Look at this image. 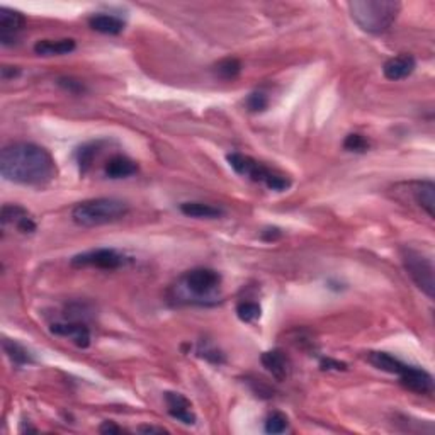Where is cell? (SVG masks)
Here are the masks:
<instances>
[{
  "instance_id": "obj_18",
  "label": "cell",
  "mask_w": 435,
  "mask_h": 435,
  "mask_svg": "<svg viewBox=\"0 0 435 435\" xmlns=\"http://www.w3.org/2000/svg\"><path fill=\"white\" fill-rule=\"evenodd\" d=\"M365 359H367L369 364L374 365L376 369H379L383 372H390V374L398 376L401 372V369L405 367V363H401L400 359H396V357L387 352H379V350L367 352Z\"/></svg>"
},
{
  "instance_id": "obj_20",
  "label": "cell",
  "mask_w": 435,
  "mask_h": 435,
  "mask_svg": "<svg viewBox=\"0 0 435 435\" xmlns=\"http://www.w3.org/2000/svg\"><path fill=\"white\" fill-rule=\"evenodd\" d=\"M2 347H3L6 356L9 357V359L12 361V364L17 365V367L34 364V357H32V354L29 352L24 345H21L19 342H16V340H10L6 337L2 340Z\"/></svg>"
},
{
  "instance_id": "obj_6",
  "label": "cell",
  "mask_w": 435,
  "mask_h": 435,
  "mask_svg": "<svg viewBox=\"0 0 435 435\" xmlns=\"http://www.w3.org/2000/svg\"><path fill=\"white\" fill-rule=\"evenodd\" d=\"M126 264V257L114 248H97V250L83 252L72 259L75 267H96V269L114 270Z\"/></svg>"
},
{
  "instance_id": "obj_29",
  "label": "cell",
  "mask_w": 435,
  "mask_h": 435,
  "mask_svg": "<svg viewBox=\"0 0 435 435\" xmlns=\"http://www.w3.org/2000/svg\"><path fill=\"white\" fill-rule=\"evenodd\" d=\"M197 354H199L201 357H204L208 363H213L218 365L225 363V356H223L218 349H214V347H199Z\"/></svg>"
},
{
  "instance_id": "obj_2",
  "label": "cell",
  "mask_w": 435,
  "mask_h": 435,
  "mask_svg": "<svg viewBox=\"0 0 435 435\" xmlns=\"http://www.w3.org/2000/svg\"><path fill=\"white\" fill-rule=\"evenodd\" d=\"M350 17L361 29L371 34H383L393 26L401 10L393 0H354L349 2Z\"/></svg>"
},
{
  "instance_id": "obj_23",
  "label": "cell",
  "mask_w": 435,
  "mask_h": 435,
  "mask_svg": "<svg viewBox=\"0 0 435 435\" xmlns=\"http://www.w3.org/2000/svg\"><path fill=\"white\" fill-rule=\"evenodd\" d=\"M31 216V214L28 213V210H24L23 206H17V204H3L2 208V225L7 226V225H19L21 221H23L24 218Z\"/></svg>"
},
{
  "instance_id": "obj_26",
  "label": "cell",
  "mask_w": 435,
  "mask_h": 435,
  "mask_svg": "<svg viewBox=\"0 0 435 435\" xmlns=\"http://www.w3.org/2000/svg\"><path fill=\"white\" fill-rule=\"evenodd\" d=\"M343 148L352 153H365L371 148V143H369L367 138L363 136V134L352 133L343 140Z\"/></svg>"
},
{
  "instance_id": "obj_17",
  "label": "cell",
  "mask_w": 435,
  "mask_h": 435,
  "mask_svg": "<svg viewBox=\"0 0 435 435\" xmlns=\"http://www.w3.org/2000/svg\"><path fill=\"white\" fill-rule=\"evenodd\" d=\"M90 29L101 32V34H121L124 31V21L112 14H94L89 19Z\"/></svg>"
},
{
  "instance_id": "obj_15",
  "label": "cell",
  "mask_w": 435,
  "mask_h": 435,
  "mask_svg": "<svg viewBox=\"0 0 435 435\" xmlns=\"http://www.w3.org/2000/svg\"><path fill=\"white\" fill-rule=\"evenodd\" d=\"M77 48V43L70 38L63 39H41L34 45V53L39 57H61L72 53Z\"/></svg>"
},
{
  "instance_id": "obj_32",
  "label": "cell",
  "mask_w": 435,
  "mask_h": 435,
  "mask_svg": "<svg viewBox=\"0 0 435 435\" xmlns=\"http://www.w3.org/2000/svg\"><path fill=\"white\" fill-rule=\"evenodd\" d=\"M99 432L105 434V435H114V434H123L124 430L121 427L116 425L114 422H102V425L99 427Z\"/></svg>"
},
{
  "instance_id": "obj_28",
  "label": "cell",
  "mask_w": 435,
  "mask_h": 435,
  "mask_svg": "<svg viewBox=\"0 0 435 435\" xmlns=\"http://www.w3.org/2000/svg\"><path fill=\"white\" fill-rule=\"evenodd\" d=\"M58 85L63 87V89L68 90L70 94H77V96L85 92V85H83L80 80L70 79V77H61V79H58Z\"/></svg>"
},
{
  "instance_id": "obj_11",
  "label": "cell",
  "mask_w": 435,
  "mask_h": 435,
  "mask_svg": "<svg viewBox=\"0 0 435 435\" xmlns=\"http://www.w3.org/2000/svg\"><path fill=\"white\" fill-rule=\"evenodd\" d=\"M26 17L19 10L0 7V43L3 46L14 45L16 36L24 28Z\"/></svg>"
},
{
  "instance_id": "obj_14",
  "label": "cell",
  "mask_w": 435,
  "mask_h": 435,
  "mask_svg": "<svg viewBox=\"0 0 435 435\" xmlns=\"http://www.w3.org/2000/svg\"><path fill=\"white\" fill-rule=\"evenodd\" d=\"M416 68V60L412 54H400V57L390 58L383 67V73L387 80H403L410 77Z\"/></svg>"
},
{
  "instance_id": "obj_8",
  "label": "cell",
  "mask_w": 435,
  "mask_h": 435,
  "mask_svg": "<svg viewBox=\"0 0 435 435\" xmlns=\"http://www.w3.org/2000/svg\"><path fill=\"white\" fill-rule=\"evenodd\" d=\"M400 378L401 386L407 387L408 391L416 394H429L434 393V378L430 372H427L425 369L416 367V365H408L405 364V367L401 369V372L398 374Z\"/></svg>"
},
{
  "instance_id": "obj_12",
  "label": "cell",
  "mask_w": 435,
  "mask_h": 435,
  "mask_svg": "<svg viewBox=\"0 0 435 435\" xmlns=\"http://www.w3.org/2000/svg\"><path fill=\"white\" fill-rule=\"evenodd\" d=\"M261 363L265 367V371L270 372L272 378L277 379V381H286L290 378L292 364L283 349L267 350V352L262 354Z\"/></svg>"
},
{
  "instance_id": "obj_7",
  "label": "cell",
  "mask_w": 435,
  "mask_h": 435,
  "mask_svg": "<svg viewBox=\"0 0 435 435\" xmlns=\"http://www.w3.org/2000/svg\"><path fill=\"white\" fill-rule=\"evenodd\" d=\"M184 284L194 296H208L214 290H218L219 284H221V276L214 269L199 267V269L185 272Z\"/></svg>"
},
{
  "instance_id": "obj_30",
  "label": "cell",
  "mask_w": 435,
  "mask_h": 435,
  "mask_svg": "<svg viewBox=\"0 0 435 435\" xmlns=\"http://www.w3.org/2000/svg\"><path fill=\"white\" fill-rule=\"evenodd\" d=\"M321 371H347V364L340 363V361L332 359V357H325L320 361Z\"/></svg>"
},
{
  "instance_id": "obj_27",
  "label": "cell",
  "mask_w": 435,
  "mask_h": 435,
  "mask_svg": "<svg viewBox=\"0 0 435 435\" xmlns=\"http://www.w3.org/2000/svg\"><path fill=\"white\" fill-rule=\"evenodd\" d=\"M245 105L250 112H264L269 108V97L264 92H252L245 99Z\"/></svg>"
},
{
  "instance_id": "obj_1",
  "label": "cell",
  "mask_w": 435,
  "mask_h": 435,
  "mask_svg": "<svg viewBox=\"0 0 435 435\" xmlns=\"http://www.w3.org/2000/svg\"><path fill=\"white\" fill-rule=\"evenodd\" d=\"M57 162L43 146L28 141L7 145L0 153V174L6 181L43 188L57 177Z\"/></svg>"
},
{
  "instance_id": "obj_13",
  "label": "cell",
  "mask_w": 435,
  "mask_h": 435,
  "mask_svg": "<svg viewBox=\"0 0 435 435\" xmlns=\"http://www.w3.org/2000/svg\"><path fill=\"white\" fill-rule=\"evenodd\" d=\"M165 403L167 412H169L172 418L185 423V425H194L196 423V413L192 410V403L184 394L175 393V391H167Z\"/></svg>"
},
{
  "instance_id": "obj_21",
  "label": "cell",
  "mask_w": 435,
  "mask_h": 435,
  "mask_svg": "<svg viewBox=\"0 0 435 435\" xmlns=\"http://www.w3.org/2000/svg\"><path fill=\"white\" fill-rule=\"evenodd\" d=\"M182 214L189 218H197V219H216L223 216V210H219L216 206H211L206 203H182L181 204Z\"/></svg>"
},
{
  "instance_id": "obj_4",
  "label": "cell",
  "mask_w": 435,
  "mask_h": 435,
  "mask_svg": "<svg viewBox=\"0 0 435 435\" xmlns=\"http://www.w3.org/2000/svg\"><path fill=\"white\" fill-rule=\"evenodd\" d=\"M226 162L230 163V167H232L236 174L248 177L254 182H261V184H264L267 189H270V191L283 192L291 188L290 179L267 169V167L262 165L261 162L254 160L252 156L243 155V153H228V155H226Z\"/></svg>"
},
{
  "instance_id": "obj_24",
  "label": "cell",
  "mask_w": 435,
  "mask_h": 435,
  "mask_svg": "<svg viewBox=\"0 0 435 435\" xmlns=\"http://www.w3.org/2000/svg\"><path fill=\"white\" fill-rule=\"evenodd\" d=\"M261 314H262L261 305L255 301H242V303H239V306H236V316H239L242 321H245V323H252V321L259 320Z\"/></svg>"
},
{
  "instance_id": "obj_5",
  "label": "cell",
  "mask_w": 435,
  "mask_h": 435,
  "mask_svg": "<svg viewBox=\"0 0 435 435\" xmlns=\"http://www.w3.org/2000/svg\"><path fill=\"white\" fill-rule=\"evenodd\" d=\"M401 262L405 270L415 286L418 287L427 298L434 299L435 294V279H434V262L432 259L423 255L422 252L413 250V248H401Z\"/></svg>"
},
{
  "instance_id": "obj_33",
  "label": "cell",
  "mask_w": 435,
  "mask_h": 435,
  "mask_svg": "<svg viewBox=\"0 0 435 435\" xmlns=\"http://www.w3.org/2000/svg\"><path fill=\"white\" fill-rule=\"evenodd\" d=\"M252 390H254V393L257 394V396H262V398L272 396V390H270L269 386H265L262 381H254V385H252Z\"/></svg>"
},
{
  "instance_id": "obj_19",
  "label": "cell",
  "mask_w": 435,
  "mask_h": 435,
  "mask_svg": "<svg viewBox=\"0 0 435 435\" xmlns=\"http://www.w3.org/2000/svg\"><path fill=\"white\" fill-rule=\"evenodd\" d=\"M102 145L104 141L97 140V141H89V143H83L82 146H79V150L75 152V159H77V165H79L80 174H87L90 167H92L94 160L97 159V155L101 153Z\"/></svg>"
},
{
  "instance_id": "obj_16",
  "label": "cell",
  "mask_w": 435,
  "mask_h": 435,
  "mask_svg": "<svg viewBox=\"0 0 435 435\" xmlns=\"http://www.w3.org/2000/svg\"><path fill=\"white\" fill-rule=\"evenodd\" d=\"M104 172L109 179H126L136 174L138 163L124 155H114L108 160Z\"/></svg>"
},
{
  "instance_id": "obj_35",
  "label": "cell",
  "mask_w": 435,
  "mask_h": 435,
  "mask_svg": "<svg viewBox=\"0 0 435 435\" xmlns=\"http://www.w3.org/2000/svg\"><path fill=\"white\" fill-rule=\"evenodd\" d=\"M138 432L141 434H167L163 427H153V425H141L138 427Z\"/></svg>"
},
{
  "instance_id": "obj_25",
  "label": "cell",
  "mask_w": 435,
  "mask_h": 435,
  "mask_svg": "<svg viewBox=\"0 0 435 435\" xmlns=\"http://www.w3.org/2000/svg\"><path fill=\"white\" fill-rule=\"evenodd\" d=\"M287 427H290V420H287V416L281 412H274L267 416L264 429L267 434H283V432H286Z\"/></svg>"
},
{
  "instance_id": "obj_22",
  "label": "cell",
  "mask_w": 435,
  "mask_h": 435,
  "mask_svg": "<svg viewBox=\"0 0 435 435\" xmlns=\"http://www.w3.org/2000/svg\"><path fill=\"white\" fill-rule=\"evenodd\" d=\"M213 72L221 80H235L242 73V61L239 58H223L214 65Z\"/></svg>"
},
{
  "instance_id": "obj_31",
  "label": "cell",
  "mask_w": 435,
  "mask_h": 435,
  "mask_svg": "<svg viewBox=\"0 0 435 435\" xmlns=\"http://www.w3.org/2000/svg\"><path fill=\"white\" fill-rule=\"evenodd\" d=\"M19 75H21L19 67H12V65H2V68H0V77H2V80H12Z\"/></svg>"
},
{
  "instance_id": "obj_3",
  "label": "cell",
  "mask_w": 435,
  "mask_h": 435,
  "mask_svg": "<svg viewBox=\"0 0 435 435\" xmlns=\"http://www.w3.org/2000/svg\"><path fill=\"white\" fill-rule=\"evenodd\" d=\"M130 211L128 203L114 197H97L77 204L72 210V219L79 226H101L123 219Z\"/></svg>"
},
{
  "instance_id": "obj_9",
  "label": "cell",
  "mask_w": 435,
  "mask_h": 435,
  "mask_svg": "<svg viewBox=\"0 0 435 435\" xmlns=\"http://www.w3.org/2000/svg\"><path fill=\"white\" fill-rule=\"evenodd\" d=\"M50 332L53 335H58V337L70 338L80 349H87L90 345V330L82 321H57V323H51Z\"/></svg>"
},
{
  "instance_id": "obj_10",
  "label": "cell",
  "mask_w": 435,
  "mask_h": 435,
  "mask_svg": "<svg viewBox=\"0 0 435 435\" xmlns=\"http://www.w3.org/2000/svg\"><path fill=\"white\" fill-rule=\"evenodd\" d=\"M407 188L405 192H410L413 197V203L425 211L427 216H435V184L432 181H415L410 184H403Z\"/></svg>"
},
{
  "instance_id": "obj_34",
  "label": "cell",
  "mask_w": 435,
  "mask_h": 435,
  "mask_svg": "<svg viewBox=\"0 0 435 435\" xmlns=\"http://www.w3.org/2000/svg\"><path fill=\"white\" fill-rule=\"evenodd\" d=\"M281 236H283V232L279 228H265L262 232V240H265V242H276Z\"/></svg>"
}]
</instances>
